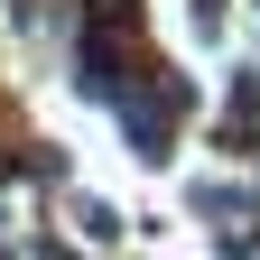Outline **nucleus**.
<instances>
[{"instance_id":"obj_1","label":"nucleus","mask_w":260,"mask_h":260,"mask_svg":"<svg viewBox=\"0 0 260 260\" xmlns=\"http://www.w3.org/2000/svg\"><path fill=\"white\" fill-rule=\"evenodd\" d=\"M84 84L93 93H121V19H93L84 28Z\"/></svg>"}]
</instances>
